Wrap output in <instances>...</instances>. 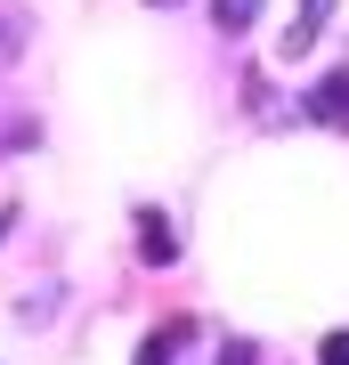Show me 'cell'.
<instances>
[{
  "mask_svg": "<svg viewBox=\"0 0 349 365\" xmlns=\"http://www.w3.org/2000/svg\"><path fill=\"white\" fill-rule=\"evenodd\" d=\"M325 16H333V0H300V16L276 33V57H309V49H317V33H325Z\"/></svg>",
  "mask_w": 349,
  "mask_h": 365,
  "instance_id": "obj_1",
  "label": "cell"
},
{
  "mask_svg": "<svg viewBox=\"0 0 349 365\" xmlns=\"http://www.w3.org/2000/svg\"><path fill=\"white\" fill-rule=\"evenodd\" d=\"M309 122H325V130H349V66H341V73H325L317 90H309Z\"/></svg>",
  "mask_w": 349,
  "mask_h": 365,
  "instance_id": "obj_2",
  "label": "cell"
},
{
  "mask_svg": "<svg viewBox=\"0 0 349 365\" xmlns=\"http://www.w3.org/2000/svg\"><path fill=\"white\" fill-rule=\"evenodd\" d=\"M138 252H146V268H171V260H179V235H171L163 211H138Z\"/></svg>",
  "mask_w": 349,
  "mask_h": 365,
  "instance_id": "obj_3",
  "label": "cell"
},
{
  "mask_svg": "<svg viewBox=\"0 0 349 365\" xmlns=\"http://www.w3.org/2000/svg\"><path fill=\"white\" fill-rule=\"evenodd\" d=\"M25 9H9V0H0V66H16V57H25Z\"/></svg>",
  "mask_w": 349,
  "mask_h": 365,
  "instance_id": "obj_4",
  "label": "cell"
},
{
  "mask_svg": "<svg viewBox=\"0 0 349 365\" xmlns=\"http://www.w3.org/2000/svg\"><path fill=\"white\" fill-rule=\"evenodd\" d=\"M211 25H220V33H244V25H260V0H211Z\"/></svg>",
  "mask_w": 349,
  "mask_h": 365,
  "instance_id": "obj_5",
  "label": "cell"
},
{
  "mask_svg": "<svg viewBox=\"0 0 349 365\" xmlns=\"http://www.w3.org/2000/svg\"><path fill=\"white\" fill-rule=\"evenodd\" d=\"M195 325H163L155 341H146V349H138V365H171V349H179V341H187Z\"/></svg>",
  "mask_w": 349,
  "mask_h": 365,
  "instance_id": "obj_6",
  "label": "cell"
},
{
  "mask_svg": "<svg viewBox=\"0 0 349 365\" xmlns=\"http://www.w3.org/2000/svg\"><path fill=\"white\" fill-rule=\"evenodd\" d=\"M317 365H349V333H325V349H317Z\"/></svg>",
  "mask_w": 349,
  "mask_h": 365,
  "instance_id": "obj_7",
  "label": "cell"
},
{
  "mask_svg": "<svg viewBox=\"0 0 349 365\" xmlns=\"http://www.w3.org/2000/svg\"><path fill=\"white\" fill-rule=\"evenodd\" d=\"M220 365H260V349H252V341H228V349H220Z\"/></svg>",
  "mask_w": 349,
  "mask_h": 365,
  "instance_id": "obj_8",
  "label": "cell"
},
{
  "mask_svg": "<svg viewBox=\"0 0 349 365\" xmlns=\"http://www.w3.org/2000/svg\"><path fill=\"white\" fill-rule=\"evenodd\" d=\"M155 9H179V0H155Z\"/></svg>",
  "mask_w": 349,
  "mask_h": 365,
  "instance_id": "obj_9",
  "label": "cell"
}]
</instances>
